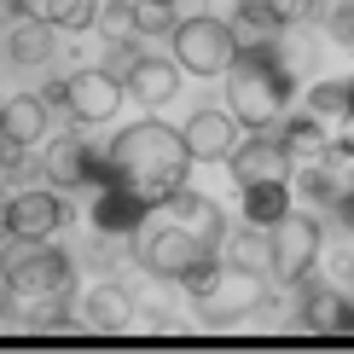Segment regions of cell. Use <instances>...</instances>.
I'll return each instance as SVG.
<instances>
[{
    "label": "cell",
    "mask_w": 354,
    "mask_h": 354,
    "mask_svg": "<svg viewBox=\"0 0 354 354\" xmlns=\"http://www.w3.org/2000/svg\"><path fill=\"white\" fill-rule=\"evenodd\" d=\"M105 157L116 169V186H128L134 198L151 203V209H163L174 192L186 186V174H192V151H186L180 128H169V122L122 128V134L105 145Z\"/></svg>",
    "instance_id": "1"
},
{
    "label": "cell",
    "mask_w": 354,
    "mask_h": 354,
    "mask_svg": "<svg viewBox=\"0 0 354 354\" xmlns=\"http://www.w3.org/2000/svg\"><path fill=\"white\" fill-rule=\"evenodd\" d=\"M0 279H6L0 297L18 314V326H41V319L64 314L76 297V268L47 239H12V250H0Z\"/></svg>",
    "instance_id": "2"
},
{
    "label": "cell",
    "mask_w": 354,
    "mask_h": 354,
    "mask_svg": "<svg viewBox=\"0 0 354 354\" xmlns=\"http://www.w3.org/2000/svg\"><path fill=\"white\" fill-rule=\"evenodd\" d=\"M227 76H232V82H227V99H232L239 128L261 134V128H279V122H285L297 82H290V64L273 53V41H256V47H244V41H239V64H232Z\"/></svg>",
    "instance_id": "3"
},
{
    "label": "cell",
    "mask_w": 354,
    "mask_h": 354,
    "mask_svg": "<svg viewBox=\"0 0 354 354\" xmlns=\"http://www.w3.org/2000/svg\"><path fill=\"white\" fill-rule=\"evenodd\" d=\"M169 35H174V58H180L186 76H227V70L239 64V29L209 18V12L180 18Z\"/></svg>",
    "instance_id": "4"
},
{
    "label": "cell",
    "mask_w": 354,
    "mask_h": 354,
    "mask_svg": "<svg viewBox=\"0 0 354 354\" xmlns=\"http://www.w3.org/2000/svg\"><path fill=\"white\" fill-rule=\"evenodd\" d=\"M261 302H268V290H261V273L227 268V261H215V273L203 279L198 290H192V308H198L203 326H239V319H250Z\"/></svg>",
    "instance_id": "5"
},
{
    "label": "cell",
    "mask_w": 354,
    "mask_h": 354,
    "mask_svg": "<svg viewBox=\"0 0 354 354\" xmlns=\"http://www.w3.org/2000/svg\"><path fill=\"white\" fill-rule=\"evenodd\" d=\"M268 239H273V268L268 273L279 279V285H297V279L314 273L319 250H326V221L290 209L285 221H273V227H268Z\"/></svg>",
    "instance_id": "6"
},
{
    "label": "cell",
    "mask_w": 354,
    "mask_h": 354,
    "mask_svg": "<svg viewBox=\"0 0 354 354\" xmlns=\"http://www.w3.org/2000/svg\"><path fill=\"white\" fill-rule=\"evenodd\" d=\"M215 250L198 239V232H186L180 221H157L151 232L140 239V268L157 273V279H186L192 268H203Z\"/></svg>",
    "instance_id": "7"
},
{
    "label": "cell",
    "mask_w": 354,
    "mask_h": 354,
    "mask_svg": "<svg viewBox=\"0 0 354 354\" xmlns=\"http://www.w3.org/2000/svg\"><path fill=\"white\" fill-rule=\"evenodd\" d=\"M227 169H232L239 186H268V180H290V174H297V157L285 151L279 128H261V134L239 140V151L227 157Z\"/></svg>",
    "instance_id": "8"
},
{
    "label": "cell",
    "mask_w": 354,
    "mask_h": 354,
    "mask_svg": "<svg viewBox=\"0 0 354 354\" xmlns=\"http://www.w3.org/2000/svg\"><path fill=\"white\" fill-rule=\"evenodd\" d=\"M70 221L58 186H29V192H6V227L12 239H53Z\"/></svg>",
    "instance_id": "9"
},
{
    "label": "cell",
    "mask_w": 354,
    "mask_h": 354,
    "mask_svg": "<svg viewBox=\"0 0 354 354\" xmlns=\"http://www.w3.org/2000/svg\"><path fill=\"white\" fill-rule=\"evenodd\" d=\"M302 285V326L319 331V337H354V297L348 290L326 285V279H297Z\"/></svg>",
    "instance_id": "10"
},
{
    "label": "cell",
    "mask_w": 354,
    "mask_h": 354,
    "mask_svg": "<svg viewBox=\"0 0 354 354\" xmlns=\"http://www.w3.org/2000/svg\"><path fill=\"white\" fill-rule=\"evenodd\" d=\"M180 140H186L192 163H227L244 134H239V116L232 111H192L186 128H180Z\"/></svg>",
    "instance_id": "11"
},
{
    "label": "cell",
    "mask_w": 354,
    "mask_h": 354,
    "mask_svg": "<svg viewBox=\"0 0 354 354\" xmlns=\"http://www.w3.org/2000/svg\"><path fill=\"white\" fill-rule=\"evenodd\" d=\"M99 145H87L82 134H58L47 151H41V174H47V186H93V169H99Z\"/></svg>",
    "instance_id": "12"
},
{
    "label": "cell",
    "mask_w": 354,
    "mask_h": 354,
    "mask_svg": "<svg viewBox=\"0 0 354 354\" xmlns=\"http://www.w3.org/2000/svg\"><path fill=\"white\" fill-rule=\"evenodd\" d=\"M116 105H122V82H116L111 70H76V76L64 82V111L76 116V122H105Z\"/></svg>",
    "instance_id": "13"
},
{
    "label": "cell",
    "mask_w": 354,
    "mask_h": 354,
    "mask_svg": "<svg viewBox=\"0 0 354 354\" xmlns=\"http://www.w3.org/2000/svg\"><path fill=\"white\" fill-rule=\"evenodd\" d=\"M151 221V203L134 198L128 186H105L93 198V232H116V239H134V232Z\"/></svg>",
    "instance_id": "14"
},
{
    "label": "cell",
    "mask_w": 354,
    "mask_h": 354,
    "mask_svg": "<svg viewBox=\"0 0 354 354\" xmlns=\"http://www.w3.org/2000/svg\"><path fill=\"white\" fill-rule=\"evenodd\" d=\"M163 209H169V221H180L186 232H198V239H203V244H209L215 256H221V239H227V221H221L215 198H203V192L180 186V192H174V198L163 203Z\"/></svg>",
    "instance_id": "15"
},
{
    "label": "cell",
    "mask_w": 354,
    "mask_h": 354,
    "mask_svg": "<svg viewBox=\"0 0 354 354\" xmlns=\"http://www.w3.org/2000/svg\"><path fill=\"white\" fill-rule=\"evenodd\" d=\"M239 18L256 35H279V29H290L297 18H326V6L319 0H239Z\"/></svg>",
    "instance_id": "16"
},
{
    "label": "cell",
    "mask_w": 354,
    "mask_h": 354,
    "mask_svg": "<svg viewBox=\"0 0 354 354\" xmlns=\"http://www.w3.org/2000/svg\"><path fill=\"white\" fill-rule=\"evenodd\" d=\"M122 87L140 99V105H163V99H174V87H180V64H169V58H145V53H140V64L128 70Z\"/></svg>",
    "instance_id": "17"
},
{
    "label": "cell",
    "mask_w": 354,
    "mask_h": 354,
    "mask_svg": "<svg viewBox=\"0 0 354 354\" xmlns=\"http://www.w3.org/2000/svg\"><path fill=\"white\" fill-rule=\"evenodd\" d=\"M41 128H47V99H41V93H12L6 105H0V134H6V140L35 145Z\"/></svg>",
    "instance_id": "18"
},
{
    "label": "cell",
    "mask_w": 354,
    "mask_h": 354,
    "mask_svg": "<svg viewBox=\"0 0 354 354\" xmlns=\"http://www.w3.org/2000/svg\"><path fill=\"white\" fill-rule=\"evenodd\" d=\"M82 319L93 331H122V326H134V297H128L122 285H93V290H87Z\"/></svg>",
    "instance_id": "19"
},
{
    "label": "cell",
    "mask_w": 354,
    "mask_h": 354,
    "mask_svg": "<svg viewBox=\"0 0 354 354\" xmlns=\"http://www.w3.org/2000/svg\"><path fill=\"white\" fill-rule=\"evenodd\" d=\"M221 261H227V268H244V273H268L273 268V239L244 221V232L221 239Z\"/></svg>",
    "instance_id": "20"
},
{
    "label": "cell",
    "mask_w": 354,
    "mask_h": 354,
    "mask_svg": "<svg viewBox=\"0 0 354 354\" xmlns=\"http://www.w3.org/2000/svg\"><path fill=\"white\" fill-rule=\"evenodd\" d=\"M279 140H285V151L290 157H297V163H302V157H308V163H326V157H331V134H326V122H319V116H290V122L285 128H279Z\"/></svg>",
    "instance_id": "21"
},
{
    "label": "cell",
    "mask_w": 354,
    "mask_h": 354,
    "mask_svg": "<svg viewBox=\"0 0 354 354\" xmlns=\"http://www.w3.org/2000/svg\"><path fill=\"white\" fill-rule=\"evenodd\" d=\"M6 47H12V64H24V70L47 64V58H53V24L47 18H18Z\"/></svg>",
    "instance_id": "22"
},
{
    "label": "cell",
    "mask_w": 354,
    "mask_h": 354,
    "mask_svg": "<svg viewBox=\"0 0 354 354\" xmlns=\"http://www.w3.org/2000/svg\"><path fill=\"white\" fill-rule=\"evenodd\" d=\"M290 215V180H268V186H244V221L268 232L273 221Z\"/></svg>",
    "instance_id": "23"
},
{
    "label": "cell",
    "mask_w": 354,
    "mask_h": 354,
    "mask_svg": "<svg viewBox=\"0 0 354 354\" xmlns=\"http://www.w3.org/2000/svg\"><path fill=\"white\" fill-rule=\"evenodd\" d=\"M290 186H297V192H302L308 203H319V209H331V203L343 198V186H348V180H337V174H331V157H326V163H314V169L290 174Z\"/></svg>",
    "instance_id": "24"
},
{
    "label": "cell",
    "mask_w": 354,
    "mask_h": 354,
    "mask_svg": "<svg viewBox=\"0 0 354 354\" xmlns=\"http://www.w3.org/2000/svg\"><path fill=\"white\" fill-rule=\"evenodd\" d=\"M99 35L111 41V47H128V41H140V24H134V0H105L99 6Z\"/></svg>",
    "instance_id": "25"
},
{
    "label": "cell",
    "mask_w": 354,
    "mask_h": 354,
    "mask_svg": "<svg viewBox=\"0 0 354 354\" xmlns=\"http://www.w3.org/2000/svg\"><path fill=\"white\" fill-rule=\"evenodd\" d=\"M99 6H105V0H53L47 24L53 29H93L99 24Z\"/></svg>",
    "instance_id": "26"
},
{
    "label": "cell",
    "mask_w": 354,
    "mask_h": 354,
    "mask_svg": "<svg viewBox=\"0 0 354 354\" xmlns=\"http://www.w3.org/2000/svg\"><path fill=\"white\" fill-rule=\"evenodd\" d=\"M348 111V82H314L308 87V116H343Z\"/></svg>",
    "instance_id": "27"
},
{
    "label": "cell",
    "mask_w": 354,
    "mask_h": 354,
    "mask_svg": "<svg viewBox=\"0 0 354 354\" xmlns=\"http://www.w3.org/2000/svg\"><path fill=\"white\" fill-rule=\"evenodd\" d=\"M134 24H140V35H169L174 12L163 6V0H134Z\"/></svg>",
    "instance_id": "28"
},
{
    "label": "cell",
    "mask_w": 354,
    "mask_h": 354,
    "mask_svg": "<svg viewBox=\"0 0 354 354\" xmlns=\"http://www.w3.org/2000/svg\"><path fill=\"white\" fill-rule=\"evenodd\" d=\"M326 29H331V41L354 47V0H337V6H326Z\"/></svg>",
    "instance_id": "29"
},
{
    "label": "cell",
    "mask_w": 354,
    "mask_h": 354,
    "mask_svg": "<svg viewBox=\"0 0 354 354\" xmlns=\"http://www.w3.org/2000/svg\"><path fill=\"white\" fill-rule=\"evenodd\" d=\"M331 163H354V122H348L343 134L331 140Z\"/></svg>",
    "instance_id": "30"
},
{
    "label": "cell",
    "mask_w": 354,
    "mask_h": 354,
    "mask_svg": "<svg viewBox=\"0 0 354 354\" xmlns=\"http://www.w3.org/2000/svg\"><path fill=\"white\" fill-rule=\"evenodd\" d=\"M47 6H53V0H12L18 18H47Z\"/></svg>",
    "instance_id": "31"
},
{
    "label": "cell",
    "mask_w": 354,
    "mask_h": 354,
    "mask_svg": "<svg viewBox=\"0 0 354 354\" xmlns=\"http://www.w3.org/2000/svg\"><path fill=\"white\" fill-rule=\"evenodd\" d=\"M0 244H12V227H6V192H0Z\"/></svg>",
    "instance_id": "32"
},
{
    "label": "cell",
    "mask_w": 354,
    "mask_h": 354,
    "mask_svg": "<svg viewBox=\"0 0 354 354\" xmlns=\"http://www.w3.org/2000/svg\"><path fill=\"white\" fill-rule=\"evenodd\" d=\"M343 116H348V122H354V82H348V111H343Z\"/></svg>",
    "instance_id": "33"
},
{
    "label": "cell",
    "mask_w": 354,
    "mask_h": 354,
    "mask_svg": "<svg viewBox=\"0 0 354 354\" xmlns=\"http://www.w3.org/2000/svg\"><path fill=\"white\" fill-rule=\"evenodd\" d=\"M163 6H174V0H163Z\"/></svg>",
    "instance_id": "34"
},
{
    "label": "cell",
    "mask_w": 354,
    "mask_h": 354,
    "mask_svg": "<svg viewBox=\"0 0 354 354\" xmlns=\"http://www.w3.org/2000/svg\"><path fill=\"white\" fill-rule=\"evenodd\" d=\"M0 105H6V99H0Z\"/></svg>",
    "instance_id": "35"
}]
</instances>
